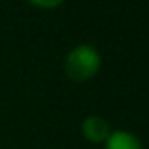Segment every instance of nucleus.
Listing matches in <instances>:
<instances>
[{
	"label": "nucleus",
	"instance_id": "nucleus-1",
	"mask_svg": "<svg viewBox=\"0 0 149 149\" xmlns=\"http://www.w3.org/2000/svg\"><path fill=\"white\" fill-rule=\"evenodd\" d=\"M64 68L68 77L74 81L91 79L100 68V55L91 45H77L68 53Z\"/></svg>",
	"mask_w": 149,
	"mask_h": 149
},
{
	"label": "nucleus",
	"instance_id": "nucleus-2",
	"mask_svg": "<svg viewBox=\"0 0 149 149\" xmlns=\"http://www.w3.org/2000/svg\"><path fill=\"white\" fill-rule=\"evenodd\" d=\"M109 125L106 123L102 117H87L83 121V136L89 140V142H95V143H102L109 138Z\"/></svg>",
	"mask_w": 149,
	"mask_h": 149
},
{
	"label": "nucleus",
	"instance_id": "nucleus-3",
	"mask_svg": "<svg viewBox=\"0 0 149 149\" xmlns=\"http://www.w3.org/2000/svg\"><path fill=\"white\" fill-rule=\"evenodd\" d=\"M106 149H142V146L136 140V136L125 130H117L106 140Z\"/></svg>",
	"mask_w": 149,
	"mask_h": 149
},
{
	"label": "nucleus",
	"instance_id": "nucleus-4",
	"mask_svg": "<svg viewBox=\"0 0 149 149\" xmlns=\"http://www.w3.org/2000/svg\"><path fill=\"white\" fill-rule=\"evenodd\" d=\"M34 6H40V8H55L58 4H62L64 0H30Z\"/></svg>",
	"mask_w": 149,
	"mask_h": 149
}]
</instances>
